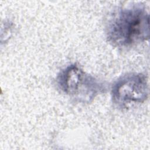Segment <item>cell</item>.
<instances>
[{
	"label": "cell",
	"mask_w": 150,
	"mask_h": 150,
	"mask_svg": "<svg viewBox=\"0 0 150 150\" xmlns=\"http://www.w3.org/2000/svg\"><path fill=\"white\" fill-rule=\"evenodd\" d=\"M105 33L108 42L118 47H130L148 40L149 14L139 5L121 8L108 20Z\"/></svg>",
	"instance_id": "obj_1"
},
{
	"label": "cell",
	"mask_w": 150,
	"mask_h": 150,
	"mask_svg": "<svg viewBox=\"0 0 150 150\" xmlns=\"http://www.w3.org/2000/svg\"><path fill=\"white\" fill-rule=\"evenodd\" d=\"M56 83L64 94L84 103L92 101L105 89L102 83L76 64H70L63 69L57 76Z\"/></svg>",
	"instance_id": "obj_2"
},
{
	"label": "cell",
	"mask_w": 150,
	"mask_h": 150,
	"mask_svg": "<svg viewBox=\"0 0 150 150\" xmlns=\"http://www.w3.org/2000/svg\"><path fill=\"white\" fill-rule=\"evenodd\" d=\"M149 93L147 78L142 73H130L121 76L111 88L112 102L118 107L128 108L130 105L142 103Z\"/></svg>",
	"instance_id": "obj_3"
}]
</instances>
